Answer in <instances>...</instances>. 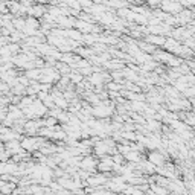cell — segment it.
I'll return each instance as SVG.
<instances>
[{
    "label": "cell",
    "mask_w": 195,
    "mask_h": 195,
    "mask_svg": "<svg viewBox=\"0 0 195 195\" xmlns=\"http://www.w3.org/2000/svg\"><path fill=\"white\" fill-rule=\"evenodd\" d=\"M150 3H153V5H157V3H160V0H150Z\"/></svg>",
    "instance_id": "6"
},
{
    "label": "cell",
    "mask_w": 195,
    "mask_h": 195,
    "mask_svg": "<svg viewBox=\"0 0 195 195\" xmlns=\"http://www.w3.org/2000/svg\"><path fill=\"white\" fill-rule=\"evenodd\" d=\"M111 165H113V160H105L104 163L99 165V169H101V171H107V169L111 168Z\"/></svg>",
    "instance_id": "2"
},
{
    "label": "cell",
    "mask_w": 195,
    "mask_h": 195,
    "mask_svg": "<svg viewBox=\"0 0 195 195\" xmlns=\"http://www.w3.org/2000/svg\"><path fill=\"white\" fill-rule=\"evenodd\" d=\"M150 162L154 165H163V156L158 153H151L150 154Z\"/></svg>",
    "instance_id": "1"
},
{
    "label": "cell",
    "mask_w": 195,
    "mask_h": 195,
    "mask_svg": "<svg viewBox=\"0 0 195 195\" xmlns=\"http://www.w3.org/2000/svg\"><path fill=\"white\" fill-rule=\"evenodd\" d=\"M55 122H57V120H55L53 117H50V119L46 120V125H50V127H52V125H55Z\"/></svg>",
    "instance_id": "5"
},
{
    "label": "cell",
    "mask_w": 195,
    "mask_h": 195,
    "mask_svg": "<svg viewBox=\"0 0 195 195\" xmlns=\"http://www.w3.org/2000/svg\"><path fill=\"white\" fill-rule=\"evenodd\" d=\"M127 157H128V160H139V156H137L136 153H134V154L130 153V154H127Z\"/></svg>",
    "instance_id": "4"
},
{
    "label": "cell",
    "mask_w": 195,
    "mask_h": 195,
    "mask_svg": "<svg viewBox=\"0 0 195 195\" xmlns=\"http://www.w3.org/2000/svg\"><path fill=\"white\" fill-rule=\"evenodd\" d=\"M165 9H168V11H180V6L175 5V3H166Z\"/></svg>",
    "instance_id": "3"
}]
</instances>
